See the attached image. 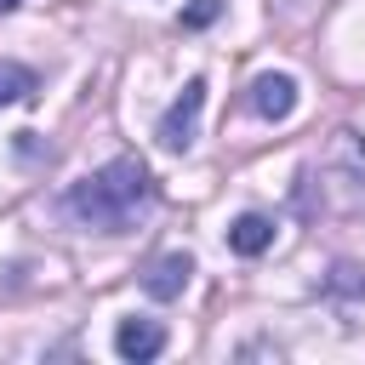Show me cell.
Returning a JSON list of instances; mask_svg holds the SVG:
<instances>
[{
	"label": "cell",
	"instance_id": "obj_1",
	"mask_svg": "<svg viewBox=\"0 0 365 365\" xmlns=\"http://www.w3.org/2000/svg\"><path fill=\"white\" fill-rule=\"evenodd\" d=\"M63 205H68V217H74L80 228L125 234V228L154 205V177H148V165H143V160L120 154V160H108L103 171H91L86 182H74Z\"/></svg>",
	"mask_w": 365,
	"mask_h": 365
},
{
	"label": "cell",
	"instance_id": "obj_5",
	"mask_svg": "<svg viewBox=\"0 0 365 365\" xmlns=\"http://www.w3.org/2000/svg\"><path fill=\"white\" fill-rule=\"evenodd\" d=\"M165 348V325L160 319H120L114 331V354L120 359H154Z\"/></svg>",
	"mask_w": 365,
	"mask_h": 365
},
{
	"label": "cell",
	"instance_id": "obj_7",
	"mask_svg": "<svg viewBox=\"0 0 365 365\" xmlns=\"http://www.w3.org/2000/svg\"><path fill=\"white\" fill-rule=\"evenodd\" d=\"M228 245H234L240 257H262V251L274 245V222H268V217H257V211H245V217H234Z\"/></svg>",
	"mask_w": 365,
	"mask_h": 365
},
{
	"label": "cell",
	"instance_id": "obj_3",
	"mask_svg": "<svg viewBox=\"0 0 365 365\" xmlns=\"http://www.w3.org/2000/svg\"><path fill=\"white\" fill-rule=\"evenodd\" d=\"M200 108H205V80H188V86H182V97H177V103H171V108L160 114V131H154V137H160V143H165L171 154H182V148L194 143Z\"/></svg>",
	"mask_w": 365,
	"mask_h": 365
},
{
	"label": "cell",
	"instance_id": "obj_2",
	"mask_svg": "<svg viewBox=\"0 0 365 365\" xmlns=\"http://www.w3.org/2000/svg\"><path fill=\"white\" fill-rule=\"evenodd\" d=\"M302 182L319 188V200L302 205L308 217H314V211H354V205H365V143H359V131H336V137L325 143L319 165H308ZM308 188H302V194H308Z\"/></svg>",
	"mask_w": 365,
	"mask_h": 365
},
{
	"label": "cell",
	"instance_id": "obj_4",
	"mask_svg": "<svg viewBox=\"0 0 365 365\" xmlns=\"http://www.w3.org/2000/svg\"><path fill=\"white\" fill-rule=\"evenodd\" d=\"M251 108H257L262 120H291V108H297V80H291V74H257V80H251Z\"/></svg>",
	"mask_w": 365,
	"mask_h": 365
},
{
	"label": "cell",
	"instance_id": "obj_9",
	"mask_svg": "<svg viewBox=\"0 0 365 365\" xmlns=\"http://www.w3.org/2000/svg\"><path fill=\"white\" fill-rule=\"evenodd\" d=\"M217 11H222V0H194V6L182 11V29H205Z\"/></svg>",
	"mask_w": 365,
	"mask_h": 365
},
{
	"label": "cell",
	"instance_id": "obj_6",
	"mask_svg": "<svg viewBox=\"0 0 365 365\" xmlns=\"http://www.w3.org/2000/svg\"><path fill=\"white\" fill-rule=\"evenodd\" d=\"M188 274H194V262L182 257V251H171V257H160L148 274H143V285H148V297H160V302H171V297H182V285H188Z\"/></svg>",
	"mask_w": 365,
	"mask_h": 365
},
{
	"label": "cell",
	"instance_id": "obj_8",
	"mask_svg": "<svg viewBox=\"0 0 365 365\" xmlns=\"http://www.w3.org/2000/svg\"><path fill=\"white\" fill-rule=\"evenodd\" d=\"M23 97H34V74L23 63H0V108L6 103H23Z\"/></svg>",
	"mask_w": 365,
	"mask_h": 365
},
{
	"label": "cell",
	"instance_id": "obj_10",
	"mask_svg": "<svg viewBox=\"0 0 365 365\" xmlns=\"http://www.w3.org/2000/svg\"><path fill=\"white\" fill-rule=\"evenodd\" d=\"M17 6H23V0H0V11H17Z\"/></svg>",
	"mask_w": 365,
	"mask_h": 365
}]
</instances>
